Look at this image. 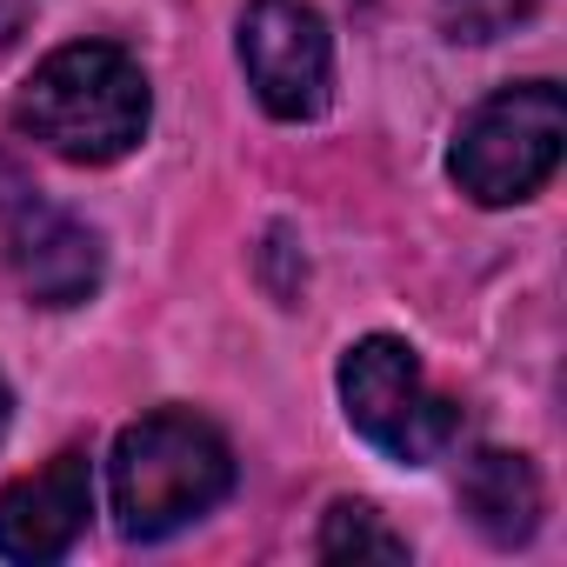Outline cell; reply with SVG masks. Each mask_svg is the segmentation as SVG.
Wrapping results in <instances>:
<instances>
[{
    "mask_svg": "<svg viewBox=\"0 0 567 567\" xmlns=\"http://www.w3.org/2000/svg\"><path fill=\"white\" fill-rule=\"evenodd\" d=\"M8 267L34 308H74L101 288V234L68 207H48L41 194H28L8 227Z\"/></svg>",
    "mask_w": 567,
    "mask_h": 567,
    "instance_id": "cell-6",
    "label": "cell"
},
{
    "mask_svg": "<svg viewBox=\"0 0 567 567\" xmlns=\"http://www.w3.org/2000/svg\"><path fill=\"white\" fill-rule=\"evenodd\" d=\"M461 507L494 547H520L540 527V474H534V461L501 454V447L474 454L467 474H461Z\"/></svg>",
    "mask_w": 567,
    "mask_h": 567,
    "instance_id": "cell-8",
    "label": "cell"
},
{
    "mask_svg": "<svg viewBox=\"0 0 567 567\" xmlns=\"http://www.w3.org/2000/svg\"><path fill=\"white\" fill-rule=\"evenodd\" d=\"M8 408H14V401H8V381H0V434H8Z\"/></svg>",
    "mask_w": 567,
    "mask_h": 567,
    "instance_id": "cell-11",
    "label": "cell"
},
{
    "mask_svg": "<svg viewBox=\"0 0 567 567\" xmlns=\"http://www.w3.org/2000/svg\"><path fill=\"white\" fill-rule=\"evenodd\" d=\"M527 14H534V0H441V28H447V41H474V48L514 34Z\"/></svg>",
    "mask_w": 567,
    "mask_h": 567,
    "instance_id": "cell-10",
    "label": "cell"
},
{
    "mask_svg": "<svg viewBox=\"0 0 567 567\" xmlns=\"http://www.w3.org/2000/svg\"><path fill=\"white\" fill-rule=\"evenodd\" d=\"M147 74L114 41H74L34 68L14 101V127L74 167H107L147 134Z\"/></svg>",
    "mask_w": 567,
    "mask_h": 567,
    "instance_id": "cell-1",
    "label": "cell"
},
{
    "mask_svg": "<svg viewBox=\"0 0 567 567\" xmlns=\"http://www.w3.org/2000/svg\"><path fill=\"white\" fill-rule=\"evenodd\" d=\"M234 487V454L227 441L181 408H161L134 427H121L114 461H107V501L114 527L127 540H167L207 507H220Z\"/></svg>",
    "mask_w": 567,
    "mask_h": 567,
    "instance_id": "cell-2",
    "label": "cell"
},
{
    "mask_svg": "<svg viewBox=\"0 0 567 567\" xmlns=\"http://www.w3.org/2000/svg\"><path fill=\"white\" fill-rule=\"evenodd\" d=\"M560 141H567V107L554 81L501 87L467 114L454 141V181L481 207H514L560 167Z\"/></svg>",
    "mask_w": 567,
    "mask_h": 567,
    "instance_id": "cell-3",
    "label": "cell"
},
{
    "mask_svg": "<svg viewBox=\"0 0 567 567\" xmlns=\"http://www.w3.org/2000/svg\"><path fill=\"white\" fill-rule=\"evenodd\" d=\"M240 68L274 121H315L334 94V41L308 0H254L240 14Z\"/></svg>",
    "mask_w": 567,
    "mask_h": 567,
    "instance_id": "cell-5",
    "label": "cell"
},
{
    "mask_svg": "<svg viewBox=\"0 0 567 567\" xmlns=\"http://www.w3.org/2000/svg\"><path fill=\"white\" fill-rule=\"evenodd\" d=\"M341 408H348V427L401 467H427L461 427V408L427 388L414 348L394 341V334H368V341L348 348Z\"/></svg>",
    "mask_w": 567,
    "mask_h": 567,
    "instance_id": "cell-4",
    "label": "cell"
},
{
    "mask_svg": "<svg viewBox=\"0 0 567 567\" xmlns=\"http://www.w3.org/2000/svg\"><path fill=\"white\" fill-rule=\"evenodd\" d=\"M94 514V467L87 454H54L41 474L0 487V554L8 560H61Z\"/></svg>",
    "mask_w": 567,
    "mask_h": 567,
    "instance_id": "cell-7",
    "label": "cell"
},
{
    "mask_svg": "<svg viewBox=\"0 0 567 567\" xmlns=\"http://www.w3.org/2000/svg\"><path fill=\"white\" fill-rule=\"evenodd\" d=\"M315 554H321V560H408V540H401L374 507L341 501V507H328Z\"/></svg>",
    "mask_w": 567,
    "mask_h": 567,
    "instance_id": "cell-9",
    "label": "cell"
}]
</instances>
